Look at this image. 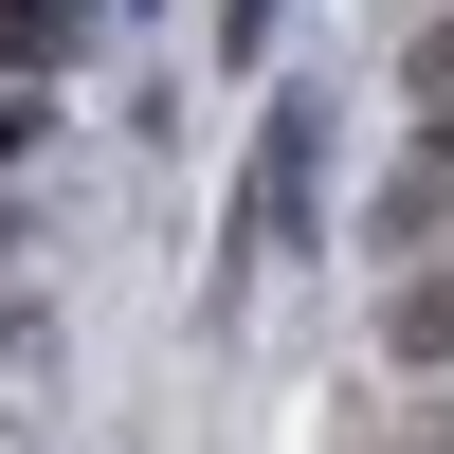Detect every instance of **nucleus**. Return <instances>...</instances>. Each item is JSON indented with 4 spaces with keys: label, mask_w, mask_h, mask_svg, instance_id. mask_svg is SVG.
Instances as JSON below:
<instances>
[{
    "label": "nucleus",
    "mask_w": 454,
    "mask_h": 454,
    "mask_svg": "<svg viewBox=\"0 0 454 454\" xmlns=\"http://www.w3.org/2000/svg\"><path fill=\"white\" fill-rule=\"evenodd\" d=\"M0 346H19V327H0Z\"/></svg>",
    "instance_id": "nucleus-7"
},
{
    "label": "nucleus",
    "mask_w": 454,
    "mask_h": 454,
    "mask_svg": "<svg viewBox=\"0 0 454 454\" xmlns=\"http://www.w3.org/2000/svg\"><path fill=\"white\" fill-rule=\"evenodd\" d=\"M36 128H55V73H0V182L36 164Z\"/></svg>",
    "instance_id": "nucleus-3"
},
{
    "label": "nucleus",
    "mask_w": 454,
    "mask_h": 454,
    "mask_svg": "<svg viewBox=\"0 0 454 454\" xmlns=\"http://www.w3.org/2000/svg\"><path fill=\"white\" fill-rule=\"evenodd\" d=\"M309 218H327V91H273L254 109V164H237V273L309 254Z\"/></svg>",
    "instance_id": "nucleus-1"
},
{
    "label": "nucleus",
    "mask_w": 454,
    "mask_h": 454,
    "mask_svg": "<svg viewBox=\"0 0 454 454\" xmlns=\"http://www.w3.org/2000/svg\"><path fill=\"white\" fill-rule=\"evenodd\" d=\"M200 36H218V55H237V73H254V55H273V36H291V0H218V19H200Z\"/></svg>",
    "instance_id": "nucleus-4"
},
{
    "label": "nucleus",
    "mask_w": 454,
    "mask_h": 454,
    "mask_svg": "<svg viewBox=\"0 0 454 454\" xmlns=\"http://www.w3.org/2000/svg\"><path fill=\"white\" fill-rule=\"evenodd\" d=\"M419 91H454V19H436V36H419Z\"/></svg>",
    "instance_id": "nucleus-5"
},
{
    "label": "nucleus",
    "mask_w": 454,
    "mask_h": 454,
    "mask_svg": "<svg viewBox=\"0 0 454 454\" xmlns=\"http://www.w3.org/2000/svg\"><path fill=\"white\" fill-rule=\"evenodd\" d=\"M73 19H91V0H0V73H55Z\"/></svg>",
    "instance_id": "nucleus-2"
},
{
    "label": "nucleus",
    "mask_w": 454,
    "mask_h": 454,
    "mask_svg": "<svg viewBox=\"0 0 454 454\" xmlns=\"http://www.w3.org/2000/svg\"><path fill=\"white\" fill-rule=\"evenodd\" d=\"M0 254H19V218H0Z\"/></svg>",
    "instance_id": "nucleus-6"
}]
</instances>
